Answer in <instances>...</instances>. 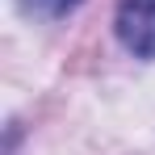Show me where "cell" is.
Masks as SVG:
<instances>
[{
	"instance_id": "1",
	"label": "cell",
	"mask_w": 155,
	"mask_h": 155,
	"mask_svg": "<svg viewBox=\"0 0 155 155\" xmlns=\"http://www.w3.org/2000/svg\"><path fill=\"white\" fill-rule=\"evenodd\" d=\"M117 38L130 54L155 59V0H122L117 8Z\"/></svg>"
},
{
	"instance_id": "2",
	"label": "cell",
	"mask_w": 155,
	"mask_h": 155,
	"mask_svg": "<svg viewBox=\"0 0 155 155\" xmlns=\"http://www.w3.org/2000/svg\"><path fill=\"white\" fill-rule=\"evenodd\" d=\"M80 0H17V8L25 13V17H42V21H51V17H63L67 8H76Z\"/></svg>"
}]
</instances>
